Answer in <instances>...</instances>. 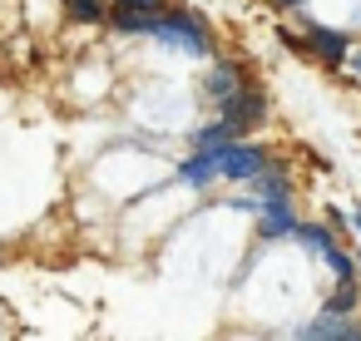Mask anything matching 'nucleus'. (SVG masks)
I'll list each match as a JSON object with an SVG mask.
<instances>
[{"instance_id":"9","label":"nucleus","mask_w":361,"mask_h":341,"mask_svg":"<svg viewBox=\"0 0 361 341\" xmlns=\"http://www.w3.org/2000/svg\"><path fill=\"white\" fill-rule=\"evenodd\" d=\"M247 183L262 193V203H292V183H287V173H277V168H262V173H252Z\"/></svg>"},{"instance_id":"3","label":"nucleus","mask_w":361,"mask_h":341,"mask_svg":"<svg viewBox=\"0 0 361 341\" xmlns=\"http://www.w3.org/2000/svg\"><path fill=\"white\" fill-rule=\"evenodd\" d=\"M223 119L233 124V134H238V139H243V134H252V129H262V124H267V94H262V89H252V85L233 89V94L223 99Z\"/></svg>"},{"instance_id":"11","label":"nucleus","mask_w":361,"mask_h":341,"mask_svg":"<svg viewBox=\"0 0 361 341\" xmlns=\"http://www.w3.org/2000/svg\"><path fill=\"white\" fill-rule=\"evenodd\" d=\"M356 302H361V287H356L351 277H341V287L326 297V306H322V311H336V316H346V311H356Z\"/></svg>"},{"instance_id":"13","label":"nucleus","mask_w":361,"mask_h":341,"mask_svg":"<svg viewBox=\"0 0 361 341\" xmlns=\"http://www.w3.org/2000/svg\"><path fill=\"white\" fill-rule=\"evenodd\" d=\"M302 247H312V252H326L331 247V232L326 228H317V223H297V232H292Z\"/></svg>"},{"instance_id":"14","label":"nucleus","mask_w":361,"mask_h":341,"mask_svg":"<svg viewBox=\"0 0 361 341\" xmlns=\"http://www.w3.org/2000/svg\"><path fill=\"white\" fill-rule=\"evenodd\" d=\"M169 0H109V16H149V11H164Z\"/></svg>"},{"instance_id":"2","label":"nucleus","mask_w":361,"mask_h":341,"mask_svg":"<svg viewBox=\"0 0 361 341\" xmlns=\"http://www.w3.org/2000/svg\"><path fill=\"white\" fill-rule=\"evenodd\" d=\"M213 154H218V178H233V183H247L252 173L267 168V149L262 144H247V139H228Z\"/></svg>"},{"instance_id":"12","label":"nucleus","mask_w":361,"mask_h":341,"mask_svg":"<svg viewBox=\"0 0 361 341\" xmlns=\"http://www.w3.org/2000/svg\"><path fill=\"white\" fill-rule=\"evenodd\" d=\"M228 139H238V134H233L228 119H218V124H208V129L193 134V149H218V144H228Z\"/></svg>"},{"instance_id":"1","label":"nucleus","mask_w":361,"mask_h":341,"mask_svg":"<svg viewBox=\"0 0 361 341\" xmlns=\"http://www.w3.org/2000/svg\"><path fill=\"white\" fill-rule=\"evenodd\" d=\"M154 40H164V45H178L183 55H213V35H208V25L193 16V11H183V6H173V0H169V6H164V16H159V25L149 30Z\"/></svg>"},{"instance_id":"16","label":"nucleus","mask_w":361,"mask_h":341,"mask_svg":"<svg viewBox=\"0 0 361 341\" xmlns=\"http://www.w3.org/2000/svg\"><path fill=\"white\" fill-rule=\"evenodd\" d=\"M351 228H356V232H361V213H356V218H351Z\"/></svg>"},{"instance_id":"4","label":"nucleus","mask_w":361,"mask_h":341,"mask_svg":"<svg viewBox=\"0 0 361 341\" xmlns=\"http://www.w3.org/2000/svg\"><path fill=\"white\" fill-rule=\"evenodd\" d=\"M346 45H351V40H346L341 30H326V25H307V35H302V50L317 55L326 70H341V65H346V55H351Z\"/></svg>"},{"instance_id":"6","label":"nucleus","mask_w":361,"mask_h":341,"mask_svg":"<svg viewBox=\"0 0 361 341\" xmlns=\"http://www.w3.org/2000/svg\"><path fill=\"white\" fill-rule=\"evenodd\" d=\"M178 178H183V183H193V188H208V183L218 178V154H213V149H198L193 159H183V163H178Z\"/></svg>"},{"instance_id":"7","label":"nucleus","mask_w":361,"mask_h":341,"mask_svg":"<svg viewBox=\"0 0 361 341\" xmlns=\"http://www.w3.org/2000/svg\"><path fill=\"white\" fill-rule=\"evenodd\" d=\"M247 85V75L238 70V65H213V75H208V85H203V94L213 99V104H223L233 89H243Z\"/></svg>"},{"instance_id":"8","label":"nucleus","mask_w":361,"mask_h":341,"mask_svg":"<svg viewBox=\"0 0 361 341\" xmlns=\"http://www.w3.org/2000/svg\"><path fill=\"white\" fill-rule=\"evenodd\" d=\"M257 208H262V237H292L297 232L292 203H257Z\"/></svg>"},{"instance_id":"15","label":"nucleus","mask_w":361,"mask_h":341,"mask_svg":"<svg viewBox=\"0 0 361 341\" xmlns=\"http://www.w3.org/2000/svg\"><path fill=\"white\" fill-rule=\"evenodd\" d=\"M322 257L331 262V272H336V282H341V277H356V262H351V257H346V252H341L336 242H331V247H326Z\"/></svg>"},{"instance_id":"10","label":"nucleus","mask_w":361,"mask_h":341,"mask_svg":"<svg viewBox=\"0 0 361 341\" xmlns=\"http://www.w3.org/2000/svg\"><path fill=\"white\" fill-rule=\"evenodd\" d=\"M60 6H65V16L80 20V25H99V20H109V0H60Z\"/></svg>"},{"instance_id":"17","label":"nucleus","mask_w":361,"mask_h":341,"mask_svg":"<svg viewBox=\"0 0 361 341\" xmlns=\"http://www.w3.org/2000/svg\"><path fill=\"white\" fill-rule=\"evenodd\" d=\"M351 65H356V75H361V55H356V60H351Z\"/></svg>"},{"instance_id":"18","label":"nucleus","mask_w":361,"mask_h":341,"mask_svg":"<svg viewBox=\"0 0 361 341\" xmlns=\"http://www.w3.org/2000/svg\"><path fill=\"white\" fill-rule=\"evenodd\" d=\"M356 257H361V252H356Z\"/></svg>"},{"instance_id":"5","label":"nucleus","mask_w":361,"mask_h":341,"mask_svg":"<svg viewBox=\"0 0 361 341\" xmlns=\"http://www.w3.org/2000/svg\"><path fill=\"white\" fill-rule=\"evenodd\" d=\"M297 336H307V341H361V321H346V316H336V311H322V316H312Z\"/></svg>"}]
</instances>
